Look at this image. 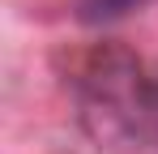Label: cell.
<instances>
[{
	"label": "cell",
	"mask_w": 158,
	"mask_h": 154,
	"mask_svg": "<svg viewBox=\"0 0 158 154\" xmlns=\"http://www.w3.org/2000/svg\"><path fill=\"white\" fill-rule=\"evenodd\" d=\"M141 4H150V0H77L73 17L81 26H107V22H120V17L137 13Z\"/></svg>",
	"instance_id": "7a4b0ae2"
},
{
	"label": "cell",
	"mask_w": 158,
	"mask_h": 154,
	"mask_svg": "<svg viewBox=\"0 0 158 154\" xmlns=\"http://www.w3.org/2000/svg\"><path fill=\"white\" fill-rule=\"evenodd\" d=\"M85 137L107 154L158 150V77L120 43L85 51L69 77Z\"/></svg>",
	"instance_id": "6da1fadb"
}]
</instances>
